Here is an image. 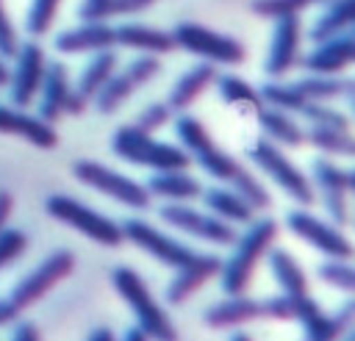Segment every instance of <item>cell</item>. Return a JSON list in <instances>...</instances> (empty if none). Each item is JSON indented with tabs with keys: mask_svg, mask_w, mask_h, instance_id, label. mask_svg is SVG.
<instances>
[{
	"mask_svg": "<svg viewBox=\"0 0 355 341\" xmlns=\"http://www.w3.org/2000/svg\"><path fill=\"white\" fill-rule=\"evenodd\" d=\"M161 72V61H158V55H150V53H144V55H139V58H133L122 72H114L105 83H103V89L94 94V105H97V111L100 114H114L136 89H141L144 83H150L155 75Z\"/></svg>",
	"mask_w": 355,
	"mask_h": 341,
	"instance_id": "7c38bea8",
	"label": "cell"
},
{
	"mask_svg": "<svg viewBox=\"0 0 355 341\" xmlns=\"http://www.w3.org/2000/svg\"><path fill=\"white\" fill-rule=\"evenodd\" d=\"M114 39L119 47H130V50L150 53V55H164V53L175 50L172 33L147 28V25H119V28H114Z\"/></svg>",
	"mask_w": 355,
	"mask_h": 341,
	"instance_id": "484cf974",
	"label": "cell"
},
{
	"mask_svg": "<svg viewBox=\"0 0 355 341\" xmlns=\"http://www.w3.org/2000/svg\"><path fill=\"white\" fill-rule=\"evenodd\" d=\"M155 0H83L78 8L80 22H105L111 17H128L150 8Z\"/></svg>",
	"mask_w": 355,
	"mask_h": 341,
	"instance_id": "d6a6232c",
	"label": "cell"
},
{
	"mask_svg": "<svg viewBox=\"0 0 355 341\" xmlns=\"http://www.w3.org/2000/svg\"><path fill=\"white\" fill-rule=\"evenodd\" d=\"M355 61V36L347 30V33H338L333 39H324L319 42L308 55H302L297 64L302 69H308L311 75H338L344 72L349 64Z\"/></svg>",
	"mask_w": 355,
	"mask_h": 341,
	"instance_id": "e0dca14e",
	"label": "cell"
},
{
	"mask_svg": "<svg viewBox=\"0 0 355 341\" xmlns=\"http://www.w3.org/2000/svg\"><path fill=\"white\" fill-rule=\"evenodd\" d=\"M150 197H161L169 202H189L202 194V186L197 177H191L186 169H166V172H153V177L144 183Z\"/></svg>",
	"mask_w": 355,
	"mask_h": 341,
	"instance_id": "7402d4cb",
	"label": "cell"
},
{
	"mask_svg": "<svg viewBox=\"0 0 355 341\" xmlns=\"http://www.w3.org/2000/svg\"><path fill=\"white\" fill-rule=\"evenodd\" d=\"M11 341H42V338H39L36 324H31V322H17L14 330H11Z\"/></svg>",
	"mask_w": 355,
	"mask_h": 341,
	"instance_id": "f6af8a7d",
	"label": "cell"
},
{
	"mask_svg": "<svg viewBox=\"0 0 355 341\" xmlns=\"http://www.w3.org/2000/svg\"><path fill=\"white\" fill-rule=\"evenodd\" d=\"M44 208H47V213H50L55 222L69 225L72 230L83 233V236L92 238L94 244L119 247V244L125 241L122 227H119L114 219H108V216H103L100 211H94V208L78 202V200L69 197V194H50V197L44 200Z\"/></svg>",
	"mask_w": 355,
	"mask_h": 341,
	"instance_id": "5b68a950",
	"label": "cell"
},
{
	"mask_svg": "<svg viewBox=\"0 0 355 341\" xmlns=\"http://www.w3.org/2000/svg\"><path fill=\"white\" fill-rule=\"evenodd\" d=\"M116 50L108 47V50H97L92 55V61L86 64V69L80 72L78 78V86H75V94H80L86 103L94 100V94L103 89V83L116 72Z\"/></svg>",
	"mask_w": 355,
	"mask_h": 341,
	"instance_id": "f546056e",
	"label": "cell"
},
{
	"mask_svg": "<svg viewBox=\"0 0 355 341\" xmlns=\"http://www.w3.org/2000/svg\"><path fill=\"white\" fill-rule=\"evenodd\" d=\"M72 269H75V255H72L69 250H55V252H50L36 269H31V272L14 286V291L8 294L11 305L22 313L25 308L36 305L47 291H53L64 277H69Z\"/></svg>",
	"mask_w": 355,
	"mask_h": 341,
	"instance_id": "9c48e42d",
	"label": "cell"
},
{
	"mask_svg": "<svg viewBox=\"0 0 355 341\" xmlns=\"http://www.w3.org/2000/svg\"><path fill=\"white\" fill-rule=\"evenodd\" d=\"M286 225H288V230L297 236V238H302L305 244H311L313 250H319L322 255H327V258H336V261H349L352 258V244H349V238L341 233V227H336V225H330V222H322L319 216H313L308 208H294V211H288L286 213Z\"/></svg>",
	"mask_w": 355,
	"mask_h": 341,
	"instance_id": "8fae6325",
	"label": "cell"
},
{
	"mask_svg": "<svg viewBox=\"0 0 355 341\" xmlns=\"http://www.w3.org/2000/svg\"><path fill=\"white\" fill-rule=\"evenodd\" d=\"M119 227H122V236H125L128 241H133L139 250H144L147 255H153L158 263H164V266H169V269H183V266H189V263L200 255L197 250L180 244L178 238H172V236L155 230V227L147 225L144 219H133V216H130V219H125Z\"/></svg>",
	"mask_w": 355,
	"mask_h": 341,
	"instance_id": "4fadbf2b",
	"label": "cell"
},
{
	"mask_svg": "<svg viewBox=\"0 0 355 341\" xmlns=\"http://www.w3.org/2000/svg\"><path fill=\"white\" fill-rule=\"evenodd\" d=\"M72 175L78 183L128 205V208H136V211H144L150 208V194L141 183H136L133 177H125L122 172H114L111 166L100 164V161H92V158H80L72 164Z\"/></svg>",
	"mask_w": 355,
	"mask_h": 341,
	"instance_id": "ba28073f",
	"label": "cell"
},
{
	"mask_svg": "<svg viewBox=\"0 0 355 341\" xmlns=\"http://www.w3.org/2000/svg\"><path fill=\"white\" fill-rule=\"evenodd\" d=\"M258 94H261V103L263 105L277 108V111H286V114H300V108L308 103L297 91L294 83H277V80H272V83H263L258 89Z\"/></svg>",
	"mask_w": 355,
	"mask_h": 341,
	"instance_id": "8d00e7d4",
	"label": "cell"
},
{
	"mask_svg": "<svg viewBox=\"0 0 355 341\" xmlns=\"http://www.w3.org/2000/svg\"><path fill=\"white\" fill-rule=\"evenodd\" d=\"M111 286L125 299V305L130 308V313L136 319V327L150 341H180L178 327L172 324L169 313L158 305V299L150 294V288L139 272H133L130 266H116L111 272Z\"/></svg>",
	"mask_w": 355,
	"mask_h": 341,
	"instance_id": "3957f363",
	"label": "cell"
},
{
	"mask_svg": "<svg viewBox=\"0 0 355 341\" xmlns=\"http://www.w3.org/2000/svg\"><path fill=\"white\" fill-rule=\"evenodd\" d=\"M219 269H222V258H219V255H214V252H200L189 266L175 269V274H172V280L166 283V291H164L166 302H169V305H183V302L191 299L208 280H214V277L219 274Z\"/></svg>",
	"mask_w": 355,
	"mask_h": 341,
	"instance_id": "2e32d148",
	"label": "cell"
},
{
	"mask_svg": "<svg viewBox=\"0 0 355 341\" xmlns=\"http://www.w3.org/2000/svg\"><path fill=\"white\" fill-rule=\"evenodd\" d=\"M3 83H8V69H6V64L0 61V86H3Z\"/></svg>",
	"mask_w": 355,
	"mask_h": 341,
	"instance_id": "f907efd6",
	"label": "cell"
},
{
	"mask_svg": "<svg viewBox=\"0 0 355 341\" xmlns=\"http://www.w3.org/2000/svg\"><path fill=\"white\" fill-rule=\"evenodd\" d=\"M58 3L61 0H33L31 3V11H28V19H25V30L36 39V36H44L55 19V11H58Z\"/></svg>",
	"mask_w": 355,
	"mask_h": 341,
	"instance_id": "ab89813d",
	"label": "cell"
},
{
	"mask_svg": "<svg viewBox=\"0 0 355 341\" xmlns=\"http://www.w3.org/2000/svg\"><path fill=\"white\" fill-rule=\"evenodd\" d=\"M300 39H302V25H300V14H288V17H277L275 19V30H272V44L263 61V72L269 78H283L288 75L297 61H300Z\"/></svg>",
	"mask_w": 355,
	"mask_h": 341,
	"instance_id": "9a60e30c",
	"label": "cell"
},
{
	"mask_svg": "<svg viewBox=\"0 0 355 341\" xmlns=\"http://www.w3.org/2000/svg\"><path fill=\"white\" fill-rule=\"evenodd\" d=\"M0 133L25 139L28 144H33L39 150H53L58 144V133L53 130L50 122H44L42 116L17 111L11 105H0Z\"/></svg>",
	"mask_w": 355,
	"mask_h": 341,
	"instance_id": "ac0fdd59",
	"label": "cell"
},
{
	"mask_svg": "<svg viewBox=\"0 0 355 341\" xmlns=\"http://www.w3.org/2000/svg\"><path fill=\"white\" fill-rule=\"evenodd\" d=\"M319 302L308 294H286L280 291L277 297H266L258 302V316L272 319V322H302L313 313H319Z\"/></svg>",
	"mask_w": 355,
	"mask_h": 341,
	"instance_id": "cb8c5ba5",
	"label": "cell"
},
{
	"mask_svg": "<svg viewBox=\"0 0 355 341\" xmlns=\"http://www.w3.org/2000/svg\"><path fill=\"white\" fill-rule=\"evenodd\" d=\"M86 341H116V335H114L111 327H94V330L89 333Z\"/></svg>",
	"mask_w": 355,
	"mask_h": 341,
	"instance_id": "c3c4849f",
	"label": "cell"
},
{
	"mask_svg": "<svg viewBox=\"0 0 355 341\" xmlns=\"http://www.w3.org/2000/svg\"><path fill=\"white\" fill-rule=\"evenodd\" d=\"M252 319H261L258 316V299H250L247 294H225V299L214 302L202 313V322L211 330H236Z\"/></svg>",
	"mask_w": 355,
	"mask_h": 341,
	"instance_id": "ffe728a7",
	"label": "cell"
},
{
	"mask_svg": "<svg viewBox=\"0 0 355 341\" xmlns=\"http://www.w3.org/2000/svg\"><path fill=\"white\" fill-rule=\"evenodd\" d=\"M316 274H319L322 283H327V286H333V288H341V291H347V294L355 291V269H352L349 261L327 258L324 263H319Z\"/></svg>",
	"mask_w": 355,
	"mask_h": 341,
	"instance_id": "f35d334b",
	"label": "cell"
},
{
	"mask_svg": "<svg viewBox=\"0 0 355 341\" xmlns=\"http://www.w3.org/2000/svg\"><path fill=\"white\" fill-rule=\"evenodd\" d=\"M275 238H277V222L269 216L252 219L247 225V230L236 236V241L230 244L233 252L227 261H222V269L216 274L222 294H247L252 272H255L258 261L269 252Z\"/></svg>",
	"mask_w": 355,
	"mask_h": 341,
	"instance_id": "7a4b0ae2",
	"label": "cell"
},
{
	"mask_svg": "<svg viewBox=\"0 0 355 341\" xmlns=\"http://www.w3.org/2000/svg\"><path fill=\"white\" fill-rule=\"evenodd\" d=\"M17 47H19L17 30H14V25H11L8 14H6V6L0 0V58H11L17 53Z\"/></svg>",
	"mask_w": 355,
	"mask_h": 341,
	"instance_id": "ee69618b",
	"label": "cell"
},
{
	"mask_svg": "<svg viewBox=\"0 0 355 341\" xmlns=\"http://www.w3.org/2000/svg\"><path fill=\"white\" fill-rule=\"evenodd\" d=\"M319 3H330V0H252L250 8L255 17L263 19H277V17H288V14H302L311 6Z\"/></svg>",
	"mask_w": 355,
	"mask_h": 341,
	"instance_id": "74e56055",
	"label": "cell"
},
{
	"mask_svg": "<svg viewBox=\"0 0 355 341\" xmlns=\"http://www.w3.org/2000/svg\"><path fill=\"white\" fill-rule=\"evenodd\" d=\"M300 324H302V341H338L341 330L347 324H355V299H347L333 316L319 311L302 319Z\"/></svg>",
	"mask_w": 355,
	"mask_h": 341,
	"instance_id": "83f0119b",
	"label": "cell"
},
{
	"mask_svg": "<svg viewBox=\"0 0 355 341\" xmlns=\"http://www.w3.org/2000/svg\"><path fill=\"white\" fill-rule=\"evenodd\" d=\"M175 133H178L180 147L189 152V158H191L194 164H200V169L208 172L214 180H219L222 186H230L233 191H239L241 200H244L255 213H261V211H266V208L272 205V197H269L266 186H263L252 172H247L227 150H222V147L211 139V133L205 130V125H202L200 119H194V116H189V114L178 116Z\"/></svg>",
	"mask_w": 355,
	"mask_h": 341,
	"instance_id": "6da1fadb",
	"label": "cell"
},
{
	"mask_svg": "<svg viewBox=\"0 0 355 341\" xmlns=\"http://www.w3.org/2000/svg\"><path fill=\"white\" fill-rule=\"evenodd\" d=\"M230 341H252V338H250L247 333H233V335H230Z\"/></svg>",
	"mask_w": 355,
	"mask_h": 341,
	"instance_id": "816d5d0a",
	"label": "cell"
},
{
	"mask_svg": "<svg viewBox=\"0 0 355 341\" xmlns=\"http://www.w3.org/2000/svg\"><path fill=\"white\" fill-rule=\"evenodd\" d=\"M355 22V0H330L324 14L311 25L308 30V39L313 44L324 42V39H333L338 33H347Z\"/></svg>",
	"mask_w": 355,
	"mask_h": 341,
	"instance_id": "f1b7e54d",
	"label": "cell"
},
{
	"mask_svg": "<svg viewBox=\"0 0 355 341\" xmlns=\"http://www.w3.org/2000/svg\"><path fill=\"white\" fill-rule=\"evenodd\" d=\"M214 80H216V67H214V64H208V61L194 64L189 72H183V75L175 80L166 105H169L172 111H186V108H191L194 100H197L200 94H205V89L214 86Z\"/></svg>",
	"mask_w": 355,
	"mask_h": 341,
	"instance_id": "603a6c76",
	"label": "cell"
},
{
	"mask_svg": "<svg viewBox=\"0 0 355 341\" xmlns=\"http://www.w3.org/2000/svg\"><path fill=\"white\" fill-rule=\"evenodd\" d=\"M305 141L313 144L316 150H322L324 155H344L349 158L355 152V139L349 130L341 128H322V125H311L305 130Z\"/></svg>",
	"mask_w": 355,
	"mask_h": 341,
	"instance_id": "e575fe53",
	"label": "cell"
},
{
	"mask_svg": "<svg viewBox=\"0 0 355 341\" xmlns=\"http://www.w3.org/2000/svg\"><path fill=\"white\" fill-rule=\"evenodd\" d=\"M14 58H17L14 72H8L11 103L25 108V105H31V103L36 100V94H39L47 58H44V50H42L36 42H25L22 47H17Z\"/></svg>",
	"mask_w": 355,
	"mask_h": 341,
	"instance_id": "5bb4252c",
	"label": "cell"
},
{
	"mask_svg": "<svg viewBox=\"0 0 355 341\" xmlns=\"http://www.w3.org/2000/svg\"><path fill=\"white\" fill-rule=\"evenodd\" d=\"M172 119V108L166 103H150L133 122V128H139L141 133H155L158 128H164Z\"/></svg>",
	"mask_w": 355,
	"mask_h": 341,
	"instance_id": "7bdbcfd3",
	"label": "cell"
},
{
	"mask_svg": "<svg viewBox=\"0 0 355 341\" xmlns=\"http://www.w3.org/2000/svg\"><path fill=\"white\" fill-rule=\"evenodd\" d=\"M119 341H150V338H147L139 327H128V330H125V335H122Z\"/></svg>",
	"mask_w": 355,
	"mask_h": 341,
	"instance_id": "681fc988",
	"label": "cell"
},
{
	"mask_svg": "<svg viewBox=\"0 0 355 341\" xmlns=\"http://www.w3.org/2000/svg\"><path fill=\"white\" fill-rule=\"evenodd\" d=\"M25 250H28V236L22 230H17V227L0 230V269L14 263Z\"/></svg>",
	"mask_w": 355,
	"mask_h": 341,
	"instance_id": "b9f144b4",
	"label": "cell"
},
{
	"mask_svg": "<svg viewBox=\"0 0 355 341\" xmlns=\"http://www.w3.org/2000/svg\"><path fill=\"white\" fill-rule=\"evenodd\" d=\"M202 202L208 208V213L230 222V225H250L255 219V211L241 200L239 191H233L230 186H211L202 189Z\"/></svg>",
	"mask_w": 355,
	"mask_h": 341,
	"instance_id": "d4e9b609",
	"label": "cell"
},
{
	"mask_svg": "<svg viewBox=\"0 0 355 341\" xmlns=\"http://www.w3.org/2000/svg\"><path fill=\"white\" fill-rule=\"evenodd\" d=\"M172 42L175 47L208 61V64H225V67H236L247 58L244 44L236 36L211 30L200 22H178L172 30Z\"/></svg>",
	"mask_w": 355,
	"mask_h": 341,
	"instance_id": "52a82bcc",
	"label": "cell"
},
{
	"mask_svg": "<svg viewBox=\"0 0 355 341\" xmlns=\"http://www.w3.org/2000/svg\"><path fill=\"white\" fill-rule=\"evenodd\" d=\"M313 183L322 194H349L355 189V175L349 169L336 166L327 158L313 161Z\"/></svg>",
	"mask_w": 355,
	"mask_h": 341,
	"instance_id": "d590c367",
	"label": "cell"
},
{
	"mask_svg": "<svg viewBox=\"0 0 355 341\" xmlns=\"http://www.w3.org/2000/svg\"><path fill=\"white\" fill-rule=\"evenodd\" d=\"M255 119L263 130V139H269L272 144H283V147H300L305 141V130L297 125V119L286 111H277V108H269V105H261L255 111Z\"/></svg>",
	"mask_w": 355,
	"mask_h": 341,
	"instance_id": "4316f807",
	"label": "cell"
},
{
	"mask_svg": "<svg viewBox=\"0 0 355 341\" xmlns=\"http://www.w3.org/2000/svg\"><path fill=\"white\" fill-rule=\"evenodd\" d=\"M111 150L114 155H119L128 164L136 166H147L153 172H166V169H189L191 158L180 144H169V141H158L150 133H141L133 125H122L116 128L114 139H111Z\"/></svg>",
	"mask_w": 355,
	"mask_h": 341,
	"instance_id": "277c9868",
	"label": "cell"
},
{
	"mask_svg": "<svg viewBox=\"0 0 355 341\" xmlns=\"http://www.w3.org/2000/svg\"><path fill=\"white\" fill-rule=\"evenodd\" d=\"M297 91L308 100V103H330L336 97H349L352 94V80L338 78V75H305L297 83Z\"/></svg>",
	"mask_w": 355,
	"mask_h": 341,
	"instance_id": "1f68e13d",
	"label": "cell"
},
{
	"mask_svg": "<svg viewBox=\"0 0 355 341\" xmlns=\"http://www.w3.org/2000/svg\"><path fill=\"white\" fill-rule=\"evenodd\" d=\"M250 161L269 177L275 180L297 205L302 208H311L313 200H316V191H313V183L311 177H305V172H300V166L294 161H288V155L272 144L269 139H258L252 147H250Z\"/></svg>",
	"mask_w": 355,
	"mask_h": 341,
	"instance_id": "8992f818",
	"label": "cell"
},
{
	"mask_svg": "<svg viewBox=\"0 0 355 341\" xmlns=\"http://www.w3.org/2000/svg\"><path fill=\"white\" fill-rule=\"evenodd\" d=\"M69 91H72V83H69L67 67L61 61H47L44 78L39 86V116L50 125L58 116H64V105H67Z\"/></svg>",
	"mask_w": 355,
	"mask_h": 341,
	"instance_id": "d6986e66",
	"label": "cell"
},
{
	"mask_svg": "<svg viewBox=\"0 0 355 341\" xmlns=\"http://www.w3.org/2000/svg\"><path fill=\"white\" fill-rule=\"evenodd\" d=\"M55 50L67 53V55H78V53H97V50H108L116 44L114 39V28L105 22H83L80 28L64 30L55 36Z\"/></svg>",
	"mask_w": 355,
	"mask_h": 341,
	"instance_id": "44dd1931",
	"label": "cell"
},
{
	"mask_svg": "<svg viewBox=\"0 0 355 341\" xmlns=\"http://www.w3.org/2000/svg\"><path fill=\"white\" fill-rule=\"evenodd\" d=\"M17 316H19V311L11 305V299H8V297H6V299L0 297V327H3V324L17 322Z\"/></svg>",
	"mask_w": 355,
	"mask_h": 341,
	"instance_id": "7dc6e473",
	"label": "cell"
},
{
	"mask_svg": "<svg viewBox=\"0 0 355 341\" xmlns=\"http://www.w3.org/2000/svg\"><path fill=\"white\" fill-rule=\"evenodd\" d=\"M300 116H305L311 125L349 130V119H347L341 111H336L333 105H327V103H305V105L300 108Z\"/></svg>",
	"mask_w": 355,
	"mask_h": 341,
	"instance_id": "60d3db41",
	"label": "cell"
},
{
	"mask_svg": "<svg viewBox=\"0 0 355 341\" xmlns=\"http://www.w3.org/2000/svg\"><path fill=\"white\" fill-rule=\"evenodd\" d=\"M158 216L169 227L180 230V233H189L194 238H202L208 244H219V247H230L236 241V236H239V230L230 222H225V219H219L214 213L197 211V208H191L186 202H166L158 211Z\"/></svg>",
	"mask_w": 355,
	"mask_h": 341,
	"instance_id": "30bf717a",
	"label": "cell"
},
{
	"mask_svg": "<svg viewBox=\"0 0 355 341\" xmlns=\"http://www.w3.org/2000/svg\"><path fill=\"white\" fill-rule=\"evenodd\" d=\"M216 91H219V97H222V103H227V105H233V108H247V111H258L263 103H261V94H258V89H252L244 78H239V75H216Z\"/></svg>",
	"mask_w": 355,
	"mask_h": 341,
	"instance_id": "836d02e7",
	"label": "cell"
},
{
	"mask_svg": "<svg viewBox=\"0 0 355 341\" xmlns=\"http://www.w3.org/2000/svg\"><path fill=\"white\" fill-rule=\"evenodd\" d=\"M11 211H14V197H11L8 191H3V189H0V230L8 225Z\"/></svg>",
	"mask_w": 355,
	"mask_h": 341,
	"instance_id": "bcb514c9",
	"label": "cell"
},
{
	"mask_svg": "<svg viewBox=\"0 0 355 341\" xmlns=\"http://www.w3.org/2000/svg\"><path fill=\"white\" fill-rule=\"evenodd\" d=\"M266 261H269V272H272L275 283L280 286V291H286V294H308V277H305L302 266L294 261V255L288 250L269 247Z\"/></svg>",
	"mask_w": 355,
	"mask_h": 341,
	"instance_id": "4dcf8cb0",
	"label": "cell"
}]
</instances>
